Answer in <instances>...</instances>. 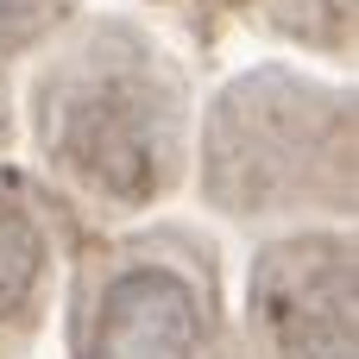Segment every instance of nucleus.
<instances>
[{"label": "nucleus", "instance_id": "f257e3e1", "mask_svg": "<svg viewBox=\"0 0 359 359\" xmlns=\"http://www.w3.org/2000/svg\"><path fill=\"white\" fill-rule=\"evenodd\" d=\"M19 126L38 177L69 208L95 227H126L189 183L196 88L145 19L82 6L32 50Z\"/></svg>", "mask_w": 359, "mask_h": 359}, {"label": "nucleus", "instance_id": "f03ea898", "mask_svg": "<svg viewBox=\"0 0 359 359\" xmlns=\"http://www.w3.org/2000/svg\"><path fill=\"white\" fill-rule=\"evenodd\" d=\"M189 170L202 208L233 227L353 221V88L252 63L202 107Z\"/></svg>", "mask_w": 359, "mask_h": 359}, {"label": "nucleus", "instance_id": "7ed1b4c3", "mask_svg": "<svg viewBox=\"0 0 359 359\" xmlns=\"http://www.w3.org/2000/svg\"><path fill=\"white\" fill-rule=\"evenodd\" d=\"M227 341L221 246L189 221H126L69 271V359H208Z\"/></svg>", "mask_w": 359, "mask_h": 359}, {"label": "nucleus", "instance_id": "20e7f679", "mask_svg": "<svg viewBox=\"0 0 359 359\" xmlns=\"http://www.w3.org/2000/svg\"><path fill=\"white\" fill-rule=\"evenodd\" d=\"M240 341L259 359H359L353 233L341 221L278 227L246 265Z\"/></svg>", "mask_w": 359, "mask_h": 359}, {"label": "nucleus", "instance_id": "39448f33", "mask_svg": "<svg viewBox=\"0 0 359 359\" xmlns=\"http://www.w3.org/2000/svg\"><path fill=\"white\" fill-rule=\"evenodd\" d=\"M57 303V233L44 196L0 164V359H32Z\"/></svg>", "mask_w": 359, "mask_h": 359}, {"label": "nucleus", "instance_id": "423d86ee", "mask_svg": "<svg viewBox=\"0 0 359 359\" xmlns=\"http://www.w3.org/2000/svg\"><path fill=\"white\" fill-rule=\"evenodd\" d=\"M265 25L297 50L353 63V0H265Z\"/></svg>", "mask_w": 359, "mask_h": 359}, {"label": "nucleus", "instance_id": "0eeeda50", "mask_svg": "<svg viewBox=\"0 0 359 359\" xmlns=\"http://www.w3.org/2000/svg\"><path fill=\"white\" fill-rule=\"evenodd\" d=\"M76 13H82V0H0V76H13Z\"/></svg>", "mask_w": 359, "mask_h": 359}, {"label": "nucleus", "instance_id": "6e6552de", "mask_svg": "<svg viewBox=\"0 0 359 359\" xmlns=\"http://www.w3.org/2000/svg\"><path fill=\"white\" fill-rule=\"evenodd\" d=\"M145 6H151L158 19H170L183 38H196V44L208 50V44H221V32H227L252 0H145Z\"/></svg>", "mask_w": 359, "mask_h": 359}, {"label": "nucleus", "instance_id": "1a4fd4ad", "mask_svg": "<svg viewBox=\"0 0 359 359\" xmlns=\"http://www.w3.org/2000/svg\"><path fill=\"white\" fill-rule=\"evenodd\" d=\"M208 359H259V353H252V347H246L240 334H227V341H221V347H215Z\"/></svg>", "mask_w": 359, "mask_h": 359}]
</instances>
